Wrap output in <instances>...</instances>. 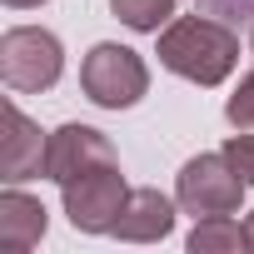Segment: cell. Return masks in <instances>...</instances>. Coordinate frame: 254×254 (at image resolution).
I'll list each match as a JSON object with an SVG mask.
<instances>
[{"label":"cell","mask_w":254,"mask_h":254,"mask_svg":"<svg viewBox=\"0 0 254 254\" xmlns=\"http://www.w3.org/2000/svg\"><path fill=\"white\" fill-rule=\"evenodd\" d=\"M160 65L190 85H224L239 65V35L214 15H175L160 30Z\"/></svg>","instance_id":"1"},{"label":"cell","mask_w":254,"mask_h":254,"mask_svg":"<svg viewBox=\"0 0 254 254\" xmlns=\"http://www.w3.org/2000/svg\"><path fill=\"white\" fill-rule=\"evenodd\" d=\"M80 90L85 100H95L100 110H130L150 95V65L140 60V50L100 40L85 60H80Z\"/></svg>","instance_id":"2"},{"label":"cell","mask_w":254,"mask_h":254,"mask_svg":"<svg viewBox=\"0 0 254 254\" xmlns=\"http://www.w3.org/2000/svg\"><path fill=\"white\" fill-rule=\"evenodd\" d=\"M65 75V45L45 25H15L0 35V80L15 95H40Z\"/></svg>","instance_id":"3"},{"label":"cell","mask_w":254,"mask_h":254,"mask_svg":"<svg viewBox=\"0 0 254 254\" xmlns=\"http://www.w3.org/2000/svg\"><path fill=\"white\" fill-rule=\"evenodd\" d=\"M60 204H65V219L80 234H115L125 204H130V185H125L120 165H100V170H85V175L65 180Z\"/></svg>","instance_id":"4"},{"label":"cell","mask_w":254,"mask_h":254,"mask_svg":"<svg viewBox=\"0 0 254 254\" xmlns=\"http://www.w3.org/2000/svg\"><path fill=\"white\" fill-rule=\"evenodd\" d=\"M244 175L229 165V155L219 150V155H194V160H185V170H180V180H175V199H180V209L185 214H194V219H204V214H239V204H244Z\"/></svg>","instance_id":"5"},{"label":"cell","mask_w":254,"mask_h":254,"mask_svg":"<svg viewBox=\"0 0 254 254\" xmlns=\"http://www.w3.org/2000/svg\"><path fill=\"white\" fill-rule=\"evenodd\" d=\"M100 165H120L115 145L105 130H95V125H60V130H50V145H45V180L65 185L85 170H100Z\"/></svg>","instance_id":"6"},{"label":"cell","mask_w":254,"mask_h":254,"mask_svg":"<svg viewBox=\"0 0 254 254\" xmlns=\"http://www.w3.org/2000/svg\"><path fill=\"white\" fill-rule=\"evenodd\" d=\"M45 145H50V135L40 130V125H35L15 100H5V145H0V175H5L10 185H25V180L45 175Z\"/></svg>","instance_id":"7"},{"label":"cell","mask_w":254,"mask_h":254,"mask_svg":"<svg viewBox=\"0 0 254 254\" xmlns=\"http://www.w3.org/2000/svg\"><path fill=\"white\" fill-rule=\"evenodd\" d=\"M175 204L180 199H170L160 190H130V204H125V214L115 224V239H125V244H155V239H165L175 229Z\"/></svg>","instance_id":"8"},{"label":"cell","mask_w":254,"mask_h":254,"mask_svg":"<svg viewBox=\"0 0 254 254\" xmlns=\"http://www.w3.org/2000/svg\"><path fill=\"white\" fill-rule=\"evenodd\" d=\"M45 229H50V214H45V204L35 194H25L15 185L0 194V249L25 254V249H35L45 239Z\"/></svg>","instance_id":"9"},{"label":"cell","mask_w":254,"mask_h":254,"mask_svg":"<svg viewBox=\"0 0 254 254\" xmlns=\"http://www.w3.org/2000/svg\"><path fill=\"white\" fill-rule=\"evenodd\" d=\"M190 249L194 254H234V249H249V234L239 219L229 214H204L194 229H190Z\"/></svg>","instance_id":"10"},{"label":"cell","mask_w":254,"mask_h":254,"mask_svg":"<svg viewBox=\"0 0 254 254\" xmlns=\"http://www.w3.org/2000/svg\"><path fill=\"white\" fill-rule=\"evenodd\" d=\"M110 15L140 35H160L175 20V0H110Z\"/></svg>","instance_id":"11"},{"label":"cell","mask_w":254,"mask_h":254,"mask_svg":"<svg viewBox=\"0 0 254 254\" xmlns=\"http://www.w3.org/2000/svg\"><path fill=\"white\" fill-rule=\"evenodd\" d=\"M224 115H229V125L234 130H254V70L239 80V90L224 100Z\"/></svg>","instance_id":"12"},{"label":"cell","mask_w":254,"mask_h":254,"mask_svg":"<svg viewBox=\"0 0 254 254\" xmlns=\"http://www.w3.org/2000/svg\"><path fill=\"white\" fill-rule=\"evenodd\" d=\"M224 155H229V165L244 175V185H254V135H249V130L229 135V140H224Z\"/></svg>","instance_id":"13"},{"label":"cell","mask_w":254,"mask_h":254,"mask_svg":"<svg viewBox=\"0 0 254 254\" xmlns=\"http://www.w3.org/2000/svg\"><path fill=\"white\" fill-rule=\"evenodd\" d=\"M10 10H35V5H45V0H5Z\"/></svg>","instance_id":"14"},{"label":"cell","mask_w":254,"mask_h":254,"mask_svg":"<svg viewBox=\"0 0 254 254\" xmlns=\"http://www.w3.org/2000/svg\"><path fill=\"white\" fill-rule=\"evenodd\" d=\"M244 234H249V249H254V209H249V219H244Z\"/></svg>","instance_id":"15"},{"label":"cell","mask_w":254,"mask_h":254,"mask_svg":"<svg viewBox=\"0 0 254 254\" xmlns=\"http://www.w3.org/2000/svg\"><path fill=\"white\" fill-rule=\"evenodd\" d=\"M249 50H254V25H249Z\"/></svg>","instance_id":"16"}]
</instances>
